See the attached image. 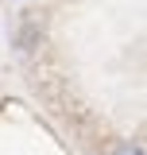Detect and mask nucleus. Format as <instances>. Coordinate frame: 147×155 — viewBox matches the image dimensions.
Masks as SVG:
<instances>
[{
	"instance_id": "f03ea898",
	"label": "nucleus",
	"mask_w": 147,
	"mask_h": 155,
	"mask_svg": "<svg viewBox=\"0 0 147 155\" xmlns=\"http://www.w3.org/2000/svg\"><path fill=\"white\" fill-rule=\"evenodd\" d=\"M19 4H31V0H19Z\"/></svg>"
},
{
	"instance_id": "f257e3e1",
	"label": "nucleus",
	"mask_w": 147,
	"mask_h": 155,
	"mask_svg": "<svg viewBox=\"0 0 147 155\" xmlns=\"http://www.w3.org/2000/svg\"><path fill=\"white\" fill-rule=\"evenodd\" d=\"M112 155H147V151L139 147V143H124V147H116Z\"/></svg>"
}]
</instances>
